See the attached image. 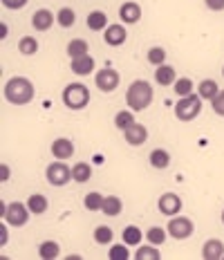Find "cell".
<instances>
[{
  "mask_svg": "<svg viewBox=\"0 0 224 260\" xmlns=\"http://www.w3.org/2000/svg\"><path fill=\"white\" fill-rule=\"evenodd\" d=\"M65 108L70 110H83V108L90 104V90L87 85L83 83H70L63 88V94H61Z\"/></svg>",
  "mask_w": 224,
  "mask_h": 260,
  "instance_id": "3",
  "label": "cell"
},
{
  "mask_svg": "<svg viewBox=\"0 0 224 260\" xmlns=\"http://www.w3.org/2000/svg\"><path fill=\"white\" fill-rule=\"evenodd\" d=\"M204 5L211 12H224V0H204Z\"/></svg>",
  "mask_w": 224,
  "mask_h": 260,
  "instance_id": "39",
  "label": "cell"
},
{
  "mask_svg": "<svg viewBox=\"0 0 224 260\" xmlns=\"http://www.w3.org/2000/svg\"><path fill=\"white\" fill-rule=\"evenodd\" d=\"M70 70H72L74 74H79V77H87V74L94 72V56L85 54V56L72 58V65H70Z\"/></svg>",
  "mask_w": 224,
  "mask_h": 260,
  "instance_id": "16",
  "label": "cell"
},
{
  "mask_svg": "<svg viewBox=\"0 0 224 260\" xmlns=\"http://www.w3.org/2000/svg\"><path fill=\"white\" fill-rule=\"evenodd\" d=\"M125 39H128V31H125L123 25H108L106 31H103V41L110 47H119L123 45Z\"/></svg>",
  "mask_w": 224,
  "mask_h": 260,
  "instance_id": "12",
  "label": "cell"
},
{
  "mask_svg": "<svg viewBox=\"0 0 224 260\" xmlns=\"http://www.w3.org/2000/svg\"><path fill=\"white\" fill-rule=\"evenodd\" d=\"M5 99L12 106H27L34 99V83L27 77H12L5 83Z\"/></svg>",
  "mask_w": 224,
  "mask_h": 260,
  "instance_id": "1",
  "label": "cell"
},
{
  "mask_svg": "<svg viewBox=\"0 0 224 260\" xmlns=\"http://www.w3.org/2000/svg\"><path fill=\"white\" fill-rule=\"evenodd\" d=\"M72 177H74V182L85 184L92 177V166L87 164V161H76L72 166Z\"/></svg>",
  "mask_w": 224,
  "mask_h": 260,
  "instance_id": "25",
  "label": "cell"
},
{
  "mask_svg": "<svg viewBox=\"0 0 224 260\" xmlns=\"http://www.w3.org/2000/svg\"><path fill=\"white\" fill-rule=\"evenodd\" d=\"M121 238H123V242L128 247H139L141 245V240H144V234H141V229L139 226H135V224H128L123 229V234H121Z\"/></svg>",
  "mask_w": 224,
  "mask_h": 260,
  "instance_id": "23",
  "label": "cell"
},
{
  "mask_svg": "<svg viewBox=\"0 0 224 260\" xmlns=\"http://www.w3.org/2000/svg\"><path fill=\"white\" fill-rule=\"evenodd\" d=\"M211 108H213V112H215V115L224 117V90H220V92H217V94L211 99Z\"/></svg>",
  "mask_w": 224,
  "mask_h": 260,
  "instance_id": "37",
  "label": "cell"
},
{
  "mask_svg": "<svg viewBox=\"0 0 224 260\" xmlns=\"http://www.w3.org/2000/svg\"><path fill=\"white\" fill-rule=\"evenodd\" d=\"M119 18H121L123 25H137L141 20V5L135 3V0H128L119 7Z\"/></svg>",
  "mask_w": 224,
  "mask_h": 260,
  "instance_id": "10",
  "label": "cell"
},
{
  "mask_svg": "<svg viewBox=\"0 0 224 260\" xmlns=\"http://www.w3.org/2000/svg\"><path fill=\"white\" fill-rule=\"evenodd\" d=\"M27 3H29V0H3V7H5V9H12V12H16V9H23Z\"/></svg>",
  "mask_w": 224,
  "mask_h": 260,
  "instance_id": "38",
  "label": "cell"
},
{
  "mask_svg": "<svg viewBox=\"0 0 224 260\" xmlns=\"http://www.w3.org/2000/svg\"><path fill=\"white\" fill-rule=\"evenodd\" d=\"M108 258L110 260H128L130 258V251H128V245H112L110 251H108Z\"/></svg>",
  "mask_w": 224,
  "mask_h": 260,
  "instance_id": "36",
  "label": "cell"
},
{
  "mask_svg": "<svg viewBox=\"0 0 224 260\" xmlns=\"http://www.w3.org/2000/svg\"><path fill=\"white\" fill-rule=\"evenodd\" d=\"M54 20H56V16H54L50 9H36L34 16H31V27H34L36 31H50Z\"/></svg>",
  "mask_w": 224,
  "mask_h": 260,
  "instance_id": "13",
  "label": "cell"
},
{
  "mask_svg": "<svg viewBox=\"0 0 224 260\" xmlns=\"http://www.w3.org/2000/svg\"><path fill=\"white\" fill-rule=\"evenodd\" d=\"M7 240H9V234H7V229H5V224L0 226V245H7Z\"/></svg>",
  "mask_w": 224,
  "mask_h": 260,
  "instance_id": "41",
  "label": "cell"
},
{
  "mask_svg": "<svg viewBox=\"0 0 224 260\" xmlns=\"http://www.w3.org/2000/svg\"><path fill=\"white\" fill-rule=\"evenodd\" d=\"M121 83V74L117 72L114 68H101L94 77V85L101 92H114Z\"/></svg>",
  "mask_w": 224,
  "mask_h": 260,
  "instance_id": "7",
  "label": "cell"
},
{
  "mask_svg": "<svg viewBox=\"0 0 224 260\" xmlns=\"http://www.w3.org/2000/svg\"><path fill=\"white\" fill-rule=\"evenodd\" d=\"M146 58H148V63L155 65V68H157V65H164V63H166V50H164V47H150L148 56H146Z\"/></svg>",
  "mask_w": 224,
  "mask_h": 260,
  "instance_id": "35",
  "label": "cell"
},
{
  "mask_svg": "<svg viewBox=\"0 0 224 260\" xmlns=\"http://www.w3.org/2000/svg\"><path fill=\"white\" fill-rule=\"evenodd\" d=\"M175 81H177V74H175V68H171V65H157L155 70V83L157 85H175Z\"/></svg>",
  "mask_w": 224,
  "mask_h": 260,
  "instance_id": "17",
  "label": "cell"
},
{
  "mask_svg": "<svg viewBox=\"0 0 224 260\" xmlns=\"http://www.w3.org/2000/svg\"><path fill=\"white\" fill-rule=\"evenodd\" d=\"M166 234L168 231L166 229H162V226H150L148 229V234H146V240L150 242V245H164V242H166Z\"/></svg>",
  "mask_w": 224,
  "mask_h": 260,
  "instance_id": "32",
  "label": "cell"
},
{
  "mask_svg": "<svg viewBox=\"0 0 224 260\" xmlns=\"http://www.w3.org/2000/svg\"><path fill=\"white\" fill-rule=\"evenodd\" d=\"M87 27H90L92 31H106V27H108V14L106 12H90L87 14Z\"/></svg>",
  "mask_w": 224,
  "mask_h": 260,
  "instance_id": "21",
  "label": "cell"
},
{
  "mask_svg": "<svg viewBox=\"0 0 224 260\" xmlns=\"http://www.w3.org/2000/svg\"><path fill=\"white\" fill-rule=\"evenodd\" d=\"M173 88H175V92H177L179 96H186V94H193V88H195V85H193V81H190L188 77H182V79L175 81Z\"/></svg>",
  "mask_w": 224,
  "mask_h": 260,
  "instance_id": "34",
  "label": "cell"
},
{
  "mask_svg": "<svg viewBox=\"0 0 224 260\" xmlns=\"http://www.w3.org/2000/svg\"><path fill=\"white\" fill-rule=\"evenodd\" d=\"M112 238H114V234L110 226L101 224L94 229V242H99V245H112Z\"/></svg>",
  "mask_w": 224,
  "mask_h": 260,
  "instance_id": "33",
  "label": "cell"
},
{
  "mask_svg": "<svg viewBox=\"0 0 224 260\" xmlns=\"http://www.w3.org/2000/svg\"><path fill=\"white\" fill-rule=\"evenodd\" d=\"M222 224H224V211H222Z\"/></svg>",
  "mask_w": 224,
  "mask_h": 260,
  "instance_id": "43",
  "label": "cell"
},
{
  "mask_svg": "<svg viewBox=\"0 0 224 260\" xmlns=\"http://www.w3.org/2000/svg\"><path fill=\"white\" fill-rule=\"evenodd\" d=\"M135 258H137V260H159L162 251L157 249V245H152V247H137Z\"/></svg>",
  "mask_w": 224,
  "mask_h": 260,
  "instance_id": "31",
  "label": "cell"
},
{
  "mask_svg": "<svg viewBox=\"0 0 224 260\" xmlns=\"http://www.w3.org/2000/svg\"><path fill=\"white\" fill-rule=\"evenodd\" d=\"M152 96H155V90L148 81L144 79H137L130 83V88L125 90V104H128L130 110L135 112H141L146 110L150 104H152Z\"/></svg>",
  "mask_w": 224,
  "mask_h": 260,
  "instance_id": "2",
  "label": "cell"
},
{
  "mask_svg": "<svg viewBox=\"0 0 224 260\" xmlns=\"http://www.w3.org/2000/svg\"><path fill=\"white\" fill-rule=\"evenodd\" d=\"M148 161H150L152 169L164 171V169H168V164H171V155H168V150H164V148H155V150H150Z\"/></svg>",
  "mask_w": 224,
  "mask_h": 260,
  "instance_id": "18",
  "label": "cell"
},
{
  "mask_svg": "<svg viewBox=\"0 0 224 260\" xmlns=\"http://www.w3.org/2000/svg\"><path fill=\"white\" fill-rule=\"evenodd\" d=\"M38 256L43 260H54L61 256V247H58V242L54 240H43L41 245H38Z\"/></svg>",
  "mask_w": 224,
  "mask_h": 260,
  "instance_id": "22",
  "label": "cell"
},
{
  "mask_svg": "<svg viewBox=\"0 0 224 260\" xmlns=\"http://www.w3.org/2000/svg\"><path fill=\"white\" fill-rule=\"evenodd\" d=\"M202 258L204 260H220L224 258V242L217 238H209L202 247Z\"/></svg>",
  "mask_w": 224,
  "mask_h": 260,
  "instance_id": "15",
  "label": "cell"
},
{
  "mask_svg": "<svg viewBox=\"0 0 224 260\" xmlns=\"http://www.w3.org/2000/svg\"><path fill=\"white\" fill-rule=\"evenodd\" d=\"M217 92H220V85H217L213 79H204V81H202V83L198 85V94L202 96V99H206V101H211L213 96L217 94Z\"/></svg>",
  "mask_w": 224,
  "mask_h": 260,
  "instance_id": "26",
  "label": "cell"
},
{
  "mask_svg": "<svg viewBox=\"0 0 224 260\" xmlns=\"http://www.w3.org/2000/svg\"><path fill=\"white\" fill-rule=\"evenodd\" d=\"M222 77H224V68H222Z\"/></svg>",
  "mask_w": 224,
  "mask_h": 260,
  "instance_id": "44",
  "label": "cell"
},
{
  "mask_svg": "<svg viewBox=\"0 0 224 260\" xmlns=\"http://www.w3.org/2000/svg\"><path fill=\"white\" fill-rule=\"evenodd\" d=\"M123 139L128 142L130 146H141L148 139V128L144 126V123H139V121H135L130 128H125L123 130Z\"/></svg>",
  "mask_w": 224,
  "mask_h": 260,
  "instance_id": "11",
  "label": "cell"
},
{
  "mask_svg": "<svg viewBox=\"0 0 224 260\" xmlns=\"http://www.w3.org/2000/svg\"><path fill=\"white\" fill-rule=\"evenodd\" d=\"M52 155L56 159H70L74 155V142L68 137H58L52 142Z\"/></svg>",
  "mask_w": 224,
  "mask_h": 260,
  "instance_id": "14",
  "label": "cell"
},
{
  "mask_svg": "<svg viewBox=\"0 0 224 260\" xmlns=\"http://www.w3.org/2000/svg\"><path fill=\"white\" fill-rule=\"evenodd\" d=\"M7 34H9V27H7V25H5V23H3V25H0V39H3V41H5V39H7Z\"/></svg>",
  "mask_w": 224,
  "mask_h": 260,
  "instance_id": "42",
  "label": "cell"
},
{
  "mask_svg": "<svg viewBox=\"0 0 224 260\" xmlns=\"http://www.w3.org/2000/svg\"><path fill=\"white\" fill-rule=\"evenodd\" d=\"M56 23L61 25V27H72L76 23V14H74V9L72 7H63V9H58V14H56Z\"/></svg>",
  "mask_w": 224,
  "mask_h": 260,
  "instance_id": "30",
  "label": "cell"
},
{
  "mask_svg": "<svg viewBox=\"0 0 224 260\" xmlns=\"http://www.w3.org/2000/svg\"><path fill=\"white\" fill-rule=\"evenodd\" d=\"M29 207H27V202H9L7 207V213H5V220H7V224L12 226H25L27 222H29Z\"/></svg>",
  "mask_w": 224,
  "mask_h": 260,
  "instance_id": "8",
  "label": "cell"
},
{
  "mask_svg": "<svg viewBox=\"0 0 224 260\" xmlns=\"http://www.w3.org/2000/svg\"><path fill=\"white\" fill-rule=\"evenodd\" d=\"M45 177H47V182H50L52 186H65V184H70L74 180V177H72V169L65 164V159L52 161V164L45 169Z\"/></svg>",
  "mask_w": 224,
  "mask_h": 260,
  "instance_id": "5",
  "label": "cell"
},
{
  "mask_svg": "<svg viewBox=\"0 0 224 260\" xmlns=\"http://www.w3.org/2000/svg\"><path fill=\"white\" fill-rule=\"evenodd\" d=\"M166 231L171 238H175V240H186V238L193 236L195 224L190 218H186V215H173L171 222L166 224Z\"/></svg>",
  "mask_w": 224,
  "mask_h": 260,
  "instance_id": "6",
  "label": "cell"
},
{
  "mask_svg": "<svg viewBox=\"0 0 224 260\" xmlns=\"http://www.w3.org/2000/svg\"><path fill=\"white\" fill-rule=\"evenodd\" d=\"M123 211V202L121 198H117V195H108L106 200H103V207H101V213L108 215V218H114V215H119Z\"/></svg>",
  "mask_w": 224,
  "mask_h": 260,
  "instance_id": "19",
  "label": "cell"
},
{
  "mask_svg": "<svg viewBox=\"0 0 224 260\" xmlns=\"http://www.w3.org/2000/svg\"><path fill=\"white\" fill-rule=\"evenodd\" d=\"M133 112L135 110H130V108H128V110H119L117 115H114V126L121 130V133L135 123V115H133Z\"/></svg>",
  "mask_w": 224,
  "mask_h": 260,
  "instance_id": "27",
  "label": "cell"
},
{
  "mask_svg": "<svg viewBox=\"0 0 224 260\" xmlns=\"http://www.w3.org/2000/svg\"><path fill=\"white\" fill-rule=\"evenodd\" d=\"M184 202L182 198H179L177 193H164L159 200H157V209H159L162 215H168V218H173V215H179V211H182Z\"/></svg>",
  "mask_w": 224,
  "mask_h": 260,
  "instance_id": "9",
  "label": "cell"
},
{
  "mask_svg": "<svg viewBox=\"0 0 224 260\" xmlns=\"http://www.w3.org/2000/svg\"><path fill=\"white\" fill-rule=\"evenodd\" d=\"M18 52L25 54V56H34L38 52V41L34 36H23V39L18 41Z\"/></svg>",
  "mask_w": 224,
  "mask_h": 260,
  "instance_id": "28",
  "label": "cell"
},
{
  "mask_svg": "<svg viewBox=\"0 0 224 260\" xmlns=\"http://www.w3.org/2000/svg\"><path fill=\"white\" fill-rule=\"evenodd\" d=\"M90 54V45H87L85 39H72L68 43V56L70 58H79V56H85Z\"/></svg>",
  "mask_w": 224,
  "mask_h": 260,
  "instance_id": "24",
  "label": "cell"
},
{
  "mask_svg": "<svg viewBox=\"0 0 224 260\" xmlns=\"http://www.w3.org/2000/svg\"><path fill=\"white\" fill-rule=\"evenodd\" d=\"M9 177H12V171H9V166H7V164H3V166H0V180L7 182Z\"/></svg>",
  "mask_w": 224,
  "mask_h": 260,
  "instance_id": "40",
  "label": "cell"
},
{
  "mask_svg": "<svg viewBox=\"0 0 224 260\" xmlns=\"http://www.w3.org/2000/svg\"><path fill=\"white\" fill-rule=\"evenodd\" d=\"M103 200H106V195H101V193L92 191V193H87V195H85L83 207H85L87 211H101V207H103Z\"/></svg>",
  "mask_w": 224,
  "mask_h": 260,
  "instance_id": "29",
  "label": "cell"
},
{
  "mask_svg": "<svg viewBox=\"0 0 224 260\" xmlns=\"http://www.w3.org/2000/svg\"><path fill=\"white\" fill-rule=\"evenodd\" d=\"M202 96L200 94H186V96H179V101L175 104V117L179 121H193L195 117L202 112Z\"/></svg>",
  "mask_w": 224,
  "mask_h": 260,
  "instance_id": "4",
  "label": "cell"
},
{
  "mask_svg": "<svg viewBox=\"0 0 224 260\" xmlns=\"http://www.w3.org/2000/svg\"><path fill=\"white\" fill-rule=\"evenodd\" d=\"M27 207H29L31 213L43 215L47 211V207H50V202H47V198L43 193H31L29 198H27Z\"/></svg>",
  "mask_w": 224,
  "mask_h": 260,
  "instance_id": "20",
  "label": "cell"
}]
</instances>
